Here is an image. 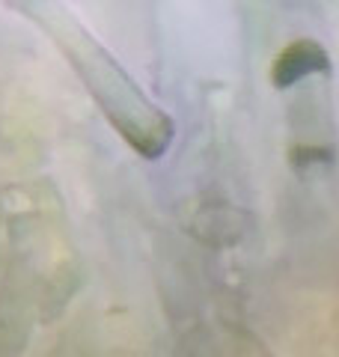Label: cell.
I'll return each mask as SVG.
<instances>
[{"label": "cell", "instance_id": "obj_1", "mask_svg": "<svg viewBox=\"0 0 339 357\" xmlns=\"http://www.w3.org/2000/svg\"><path fill=\"white\" fill-rule=\"evenodd\" d=\"M13 3H18L24 15L51 33L56 48L69 57L75 75L96 98L107 122L122 134V140L143 158H161L176 134L173 119L134 84V77L122 69L105 45L60 0H13Z\"/></svg>", "mask_w": 339, "mask_h": 357}, {"label": "cell", "instance_id": "obj_2", "mask_svg": "<svg viewBox=\"0 0 339 357\" xmlns=\"http://www.w3.org/2000/svg\"><path fill=\"white\" fill-rule=\"evenodd\" d=\"M331 75V57L315 39H295L282 48L271 63V84L274 89H289L303 84L307 77Z\"/></svg>", "mask_w": 339, "mask_h": 357}]
</instances>
